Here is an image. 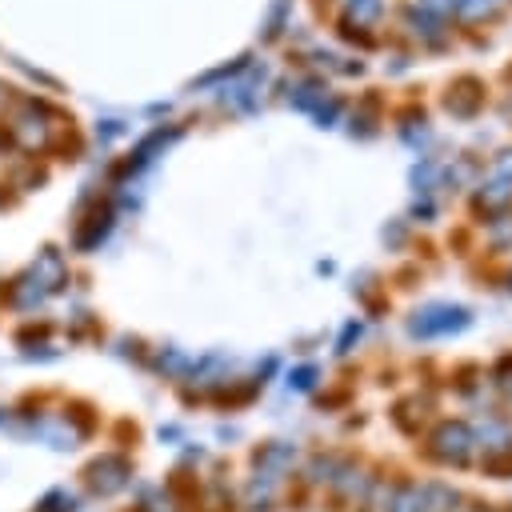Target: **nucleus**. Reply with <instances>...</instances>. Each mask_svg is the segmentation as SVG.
I'll return each instance as SVG.
<instances>
[{
  "mask_svg": "<svg viewBox=\"0 0 512 512\" xmlns=\"http://www.w3.org/2000/svg\"><path fill=\"white\" fill-rule=\"evenodd\" d=\"M436 456L440 460H452V464H464L468 460V432H464V424H444L440 428V436H436Z\"/></svg>",
  "mask_w": 512,
  "mask_h": 512,
  "instance_id": "f257e3e1",
  "label": "nucleus"
}]
</instances>
